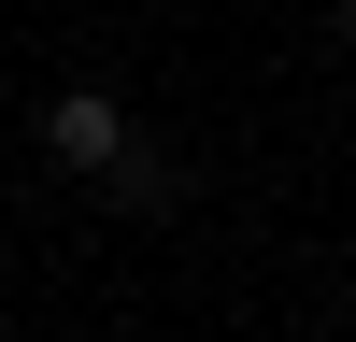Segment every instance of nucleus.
I'll return each instance as SVG.
<instances>
[{"mask_svg":"<svg viewBox=\"0 0 356 342\" xmlns=\"http://www.w3.org/2000/svg\"><path fill=\"white\" fill-rule=\"evenodd\" d=\"M342 43H356V0H342Z\"/></svg>","mask_w":356,"mask_h":342,"instance_id":"obj_3","label":"nucleus"},{"mask_svg":"<svg viewBox=\"0 0 356 342\" xmlns=\"http://www.w3.org/2000/svg\"><path fill=\"white\" fill-rule=\"evenodd\" d=\"M43 157L100 186V171L129 157V100H114V86H57V100H43Z\"/></svg>","mask_w":356,"mask_h":342,"instance_id":"obj_1","label":"nucleus"},{"mask_svg":"<svg viewBox=\"0 0 356 342\" xmlns=\"http://www.w3.org/2000/svg\"><path fill=\"white\" fill-rule=\"evenodd\" d=\"M171 186H186V157H171V142H143V129H129V157L100 171V200H114V214H171Z\"/></svg>","mask_w":356,"mask_h":342,"instance_id":"obj_2","label":"nucleus"}]
</instances>
